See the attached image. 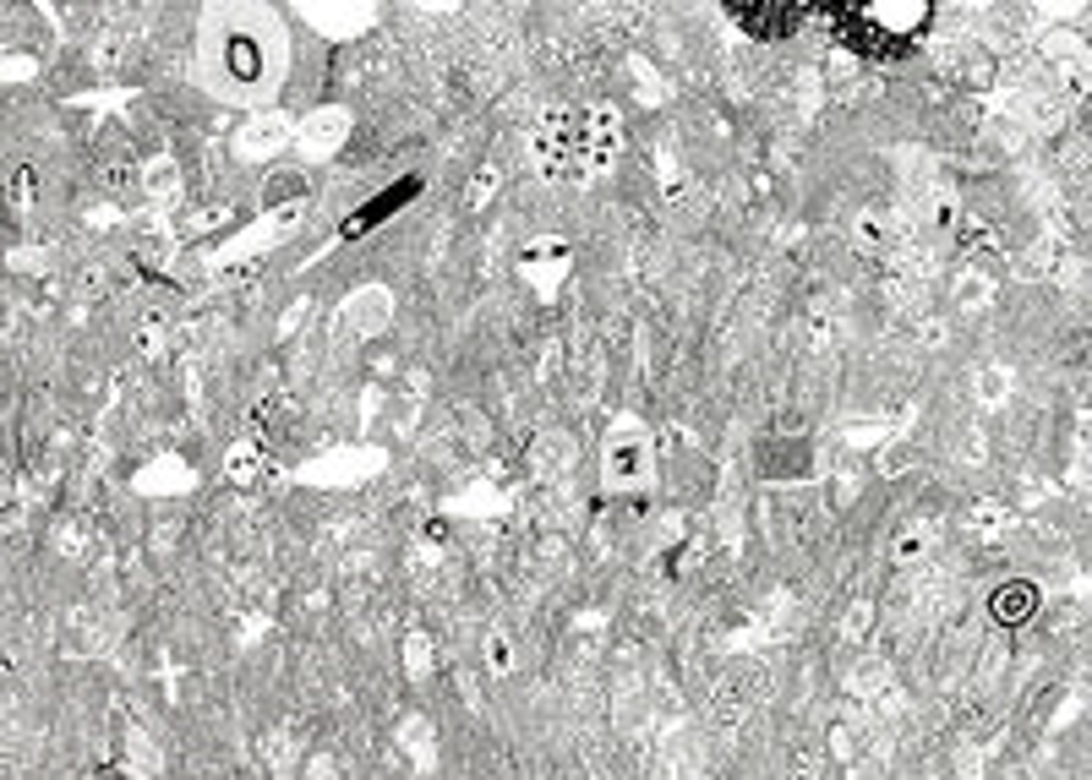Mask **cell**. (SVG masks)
Segmentation results:
<instances>
[{
  "label": "cell",
  "instance_id": "1",
  "mask_svg": "<svg viewBox=\"0 0 1092 780\" xmlns=\"http://www.w3.org/2000/svg\"><path fill=\"white\" fill-rule=\"evenodd\" d=\"M1032 606H1038V595L1027 584H1010V590L994 595V617L999 622H1021V617H1032Z\"/></svg>",
  "mask_w": 1092,
  "mask_h": 780
}]
</instances>
